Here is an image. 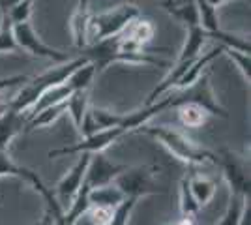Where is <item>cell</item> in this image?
Instances as JSON below:
<instances>
[{
	"instance_id": "cb8c5ba5",
	"label": "cell",
	"mask_w": 251,
	"mask_h": 225,
	"mask_svg": "<svg viewBox=\"0 0 251 225\" xmlns=\"http://www.w3.org/2000/svg\"><path fill=\"white\" fill-rule=\"evenodd\" d=\"M88 192H90V188H86V186H81L79 188V192L75 193V197L70 201L68 204V210H64V216H66V222L70 225H75L84 214H86V210L90 208V201H88Z\"/></svg>"
},
{
	"instance_id": "e0dca14e",
	"label": "cell",
	"mask_w": 251,
	"mask_h": 225,
	"mask_svg": "<svg viewBox=\"0 0 251 225\" xmlns=\"http://www.w3.org/2000/svg\"><path fill=\"white\" fill-rule=\"evenodd\" d=\"M175 109L178 111V120L184 128H201L212 117L206 109L197 105V103H180Z\"/></svg>"
},
{
	"instance_id": "484cf974",
	"label": "cell",
	"mask_w": 251,
	"mask_h": 225,
	"mask_svg": "<svg viewBox=\"0 0 251 225\" xmlns=\"http://www.w3.org/2000/svg\"><path fill=\"white\" fill-rule=\"evenodd\" d=\"M88 113H90L92 120L96 122L98 129L120 128V124H122V120H124V113H118V111H111V109L88 107Z\"/></svg>"
},
{
	"instance_id": "9a60e30c",
	"label": "cell",
	"mask_w": 251,
	"mask_h": 225,
	"mask_svg": "<svg viewBox=\"0 0 251 225\" xmlns=\"http://www.w3.org/2000/svg\"><path fill=\"white\" fill-rule=\"evenodd\" d=\"M163 10L169 15H173L176 21H180L184 26H191V25H201L199 21V11L193 0H165Z\"/></svg>"
},
{
	"instance_id": "d4e9b609",
	"label": "cell",
	"mask_w": 251,
	"mask_h": 225,
	"mask_svg": "<svg viewBox=\"0 0 251 225\" xmlns=\"http://www.w3.org/2000/svg\"><path fill=\"white\" fill-rule=\"evenodd\" d=\"M126 34L133 40L135 43H139L141 47H148V43L154 40V34H156V28L152 21L148 19H141L137 17L135 21L131 23L127 28H126Z\"/></svg>"
},
{
	"instance_id": "8d00e7d4",
	"label": "cell",
	"mask_w": 251,
	"mask_h": 225,
	"mask_svg": "<svg viewBox=\"0 0 251 225\" xmlns=\"http://www.w3.org/2000/svg\"><path fill=\"white\" fill-rule=\"evenodd\" d=\"M238 225H251V212H250V204H248V208L244 210V214H242V220Z\"/></svg>"
},
{
	"instance_id": "52a82bcc",
	"label": "cell",
	"mask_w": 251,
	"mask_h": 225,
	"mask_svg": "<svg viewBox=\"0 0 251 225\" xmlns=\"http://www.w3.org/2000/svg\"><path fill=\"white\" fill-rule=\"evenodd\" d=\"M167 103L169 107H176L180 103H197V105L206 109L212 117L227 118V111L220 103L214 88L210 85L208 75H202L197 83L180 90L175 96H167Z\"/></svg>"
},
{
	"instance_id": "74e56055",
	"label": "cell",
	"mask_w": 251,
	"mask_h": 225,
	"mask_svg": "<svg viewBox=\"0 0 251 225\" xmlns=\"http://www.w3.org/2000/svg\"><path fill=\"white\" fill-rule=\"evenodd\" d=\"M206 2H208L212 8H216V10H218L221 4H225V2H230V0H206ZM242 2H250V0H242Z\"/></svg>"
},
{
	"instance_id": "5bb4252c",
	"label": "cell",
	"mask_w": 251,
	"mask_h": 225,
	"mask_svg": "<svg viewBox=\"0 0 251 225\" xmlns=\"http://www.w3.org/2000/svg\"><path fill=\"white\" fill-rule=\"evenodd\" d=\"M188 182L189 190H191V193H193V197H195V201H197L201 208L206 206L214 199L216 190H218V184H216L214 178H210L202 173H191V175H188Z\"/></svg>"
},
{
	"instance_id": "f35d334b",
	"label": "cell",
	"mask_w": 251,
	"mask_h": 225,
	"mask_svg": "<svg viewBox=\"0 0 251 225\" xmlns=\"http://www.w3.org/2000/svg\"><path fill=\"white\" fill-rule=\"evenodd\" d=\"M36 225H52V218H51V214L49 212H45V216H43L42 220L38 222Z\"/></svg>"
},
{
	"instance_id": "30bf717a",
	"label": "cell",
	"mask_w": 251,
	"mask_h": 225,
	"mask_svg": "<svg viewBox=\"0 0 251 225\" xmlns=\"http://www.w3.org/2000/svg\"><path fill=\"white\" fill-rule=\"evenodd\" d=\"M126 169V165H118L115 161H111L103 152L90 154L88 167L84 173V186L86 188H100L105 184H111L116 176Z\"/></svg>"
},
{
	"instance_id": "836d02e7",
	"label": "cell",
	"mask_w": 251,
	"mask_h": 225,
	"mask_svg": "<svg viewBox=\"0 0 251 225\" xmlns=\"http://www.w3.org/2000/svg\"><path fill=\"white\" fill-rule=\"evenodd\" d=\"M92 225H109L111 216H113V208L109 206H100V204H90V208L86 210V214Z\"/></svg>"
},
{
	"instance_id": "4316f807",
	"label": "cell",
	"mask_w": 251,
	"mask_h": 225,
	"mask_svg": "<svg viewBox=\"0 0 251 225\" xmlns=\"http://www.w3.org/2000/svg\"><path fill=\"white\" fill-rule=\"evenodd\" d=\"M19 47L15 42V34H13V23L6 13H2L0 19V54H17Z\"/></svg>"
},
{
	"instance_id": "9c48e42d",
	"label": "cell",
	"mask_w": 251,
	"mask_h": 225,
	"mask_svg": "<svg viewBox=\"0 0 251 225\" xmlns=\"http://www.w3.org/2000/svg\"><path fill=\"white\" fill-rule=\"evenodd\" d=\"M126 129L122 128H109L100 129L88 137H83L79 143H75L72 147H60L49 152V158H58V156H74V154H98V152H105L111 145H115L120 137H124Z\"/></svg>"
},
{
	"instance_id": "ab89813d",
	"label": "cell",
	"mask_w": 251,
	"mask_h": 225,
	"mask_svg": "<svg viewBox=\"0 0 251 225\" xmlns=\"http://www.w3.org/2000/svg\"><path fill=\"white\" fill-rule=\"evenodd\" d=\"M8 109H10V105H8L6 101H0V115H4Z\"/></svg>"
},
{
	"instance_id": "44dd1931",
	"label": "cell",
	"mask_w": 251,
	"mask_h": 225,
	"mask_svg": "<svg viewBox=\"0 0 251 225\" xmlns=\"http://www.w3.org/2000/svg\"><path fill=\"white\" fill-rule=\"evenodd\" d=\"M64 103H66V101L56 103V105H51V107H45V109H42V111H38V113L30 115V117H28V122H26V129L32 131V129L49 128V126H52V124L66 113Z\"/></svg>"
},
{
	"instance_id": "277c9868",
	"label": "cell",
	"mask_w": 251,
	"mask_h": 225,
	"mask_svg": "<svg viewBox=\"0 0 251 225\" xmlns=\"http://www.w3.org/2000/svg\"><path fill=\"white\" fill-rule=\"evenodd\" d=\"M137 17H141V11L133 4H120L115 8L100 11L96 15H90L88 45L107 40V38H113V36H118L120 32H124Z\"/></svg>"
},
{
	"instance_id": "4dcf8cb0",
	"label": "cell",
	"mask_w": 251,
	"mask_h": 225,
	"mask_svg": "<svg viewBox=\"0 0 251 225\" xmlns=\"http://www.w3.org/2000/svg\"><path fill=\"white\" fill-rule=\"evenodd\" d=\"M221 49H223V54H225V56H229L230 62H234V66L238 68V72L242 74L244 81L250 85V79H251L250 53H242V51H234V49H225V47H221Z\"/></svg>"
},
{
	"instance_id": "7a4b0ae2",
	"label": "cell",
	"mask_w": 251,
	"mask_h": 225,
	"mask_svg": "<svg viewBox=\"0 0 251 225\" xmlns=\"http://www.w3.org/2000/svg\"><path fill=\"white\" fill-rule=\"evenodd\" d=\"M131 133H145L148 137L156 139L163 149L167 150L173 158L186 163L189 167H202L206 163H214V152L197 145L193 139H189L184 131L171 126H148L143 124Z\"/></svg>"
},
{
	"instance_id": "8fae6325",
	"label": "cell",
	"mask_w": 251,
	"mask_h": 225,
	"mask_svg": "<svg viewBox=\"0 0 251 225\" xmlns=\"http://www.w3.org/2000/svg\"><path fill=\"white\" fill-rule=\"evenodd\" d=\"M88 160H90V154H79V160L70 167V171H66V175L60 178V182L56 184L54 195H56L58 203L62 206L70 204V201L75 197V193L79 192V188L83 186Z\"/></svg>"
},
{
	"instance_id": "1f68e13d",
	"label": "cell",
	"mask_w": 251,
	"mask_h": 225,
	"mask_svg": "<svg viewBox=\"0 0 251 225\" xmlns=\"http://www.w3.org/2000/svg\"><path fill=\"white\" fill-rule=\"evenodd\" d=\"M137 203L139 201H135V199H124L120 204H116L115 208H113V216H111L109 225H127L129 218H131L133 210H135Z\"/></svg>"
},
{
	"instance_id": "5b68a950",
	"label": "cell",
	"mask_w": 251,
	"mask_h": 225,
	"mask_svg": "<svg viewBox=\"0 0 251 225\" xmlns=\"http://www.w3.org/2000/svg\"><path fill=\"white\" fill-rule=\"evenodd\" d=\"M214 163L220 167L230 193L250 197V158L230 149H220L218 152H214Z\"/></svg>"
},
{
	"instance_id": "ffe728a7",
	"label": "cell",
	"mask_w": 251,
	"mask_h": 225,
	"mask_svg": "<svg viewBox=\"0 0 251 225\" xmlns=\"http://www.w3.org/2000/svg\"><path fill=\"white\" fill-rule=\"evenodd\" d=\"M124 199L126 197L122 195V192L113 182L100 186V188H92L88 192L90 204H100V206H109V208H115L116 204H120Z\"/></svg>"
},
{
	"instance_id": "ba28073f",
	"label": "cell",
	"mask_w": 251,
	"mask_h": 225,
	"mask_svg": "<svg viewBox=\"0 0 251 225\" xmlns=\"http://www.w3.org/2000/svg\"><path fill=\"white\" fill-rule=\"evenodd\" d=\"M13 34H15V42H17L19 51H25V53L36 56V58L52 60L54 64L70 60L68 53H62V51H58V49H54V47H51V45H47V43L43 42L42 38L38 36V32L34 30L30 21L13 25Z\"/></svg>"
},
{
	"instance_id": "d6986e66",
	"label": "cell",
	"mask_w": 251,
	"mask_h": 225,
	"mask_svg": "<svg viewBox=\"0 0 251 225\" xmlns=\"http://www.w3.org/2000/svg\"><path fill=\"white\" fill-rule=\"evenodd\" d=\"M64 107H66V113H68L70 118H72L75 129L79 131L84 115H86V111H88V107H90V105H88V90H77V92H72V94L68 96V100H66Z\"/></svg>"
},
{
	"instance_id": "7c38bea8",
	"label": "cell",
	"mask_w": 251,
	"mask_h": 225,
	"mask_svg": "<svg viewBox=\"0 0 251 225\" xmlns=\"http://www.w3.org/2000/svg\"><path fill=\"white\" fill-rule=\"evenodd\" d=\"M26 122L28 118L25 113H19L11 107L4 115H0V150H8L11 141L26 128Z\"/></svg>"
},
{
	"instance_id": "603a6c76",
	"label": "cell",
	"mask_w": 251,
	"mask_h": 225,
	"mask_svg": "<svg viewBox=\"0 0 251 225\" xmlns=\"http://www.w3.org/2000/svg\"><path fill=\"white\" fill-rule=\"evenodd\" d=\"M96 68L90 60H86L84 64H81L79 68H75L74 72L70 74V77L66 79V85L72 88V92H77V90H88L92 81L96 77Z\"/></svg>"
},
{
	"instance_id": "6da1fadb",
	"label": "cell",
	"mask_w": 251,
	"mask_h": 225,
	"mask_svg": "<svg viewBox=\"0 0 251 225\" xmlns=\"http://www.w3.org/2000/svg\"><path fill=\"white\" fill-rule=\"evenodd\" d=\"M156 51L141 47L135 43L127 34L120 32L118 36L107 38L101 42L90 43L88 47H84L83 56L86 60H90L96 68V74H101L115 62H126V64H139V66H157V68H167L171 66L169 62L157 58Z\"/></svg>"
},
{
	"instance_id": "8992f818",
	"label": "cell",
	"mask_w": 251,
	"mask_h": 225,
	"mask_svg": "<svg viewBox=\"0 0 251 225\" xmlns=\"http://www.w3.org/2000/svg\"><path fill=\"white\" fill-rule=\"evenodd\" d=\"M116 188L122 192L126 199H143L148 195L163 193V188L156 180V167L141 165V167H126L113 180Z\"/></svg>"
},
{
	"instance_id": "f546056e",
	"label": "cell",
	"mask_w": 251,
	"mask_h": 225,
	"mask_svg": "<svg viewBox=\"0 0 251 225\" xmlns=\"http://www.w3.org/2000/svg\"><path fill=\"white\" fill-rule=\"evenodd\" d=\"M34 2H36V0H19V2H15L13 6H10L8 10L2 11V13H6L13 25H19V23H28V21H30Z\"/></svg>"
},
{
	"instance_id": "4fadbf2b",
	"label": "cell",
	"mask_w": 251,
	"mask_h": 225,
	"mask_svg": "<svg viewBox=\"0 0 251 225\" xmlns=\"http://www.w3.org/2000/svg\"><path fill=\"white\" fill-rule=\"evenodd\" d=\"M90 11H88V0H79V6L72 15V36L74 43L79 49H84L88 45V26H90Z\"/></svg>"
},
{
	"instance_id": "e575fe53",
	"label": "cell",
	"mask_w": 251,
	"mask_h": 225,
	"mask_svg": "<svg viewBox=\"0 0 251 225\" xmlns=\"http://www.w3.org/2000/svg\"><path fill=\"white\" fill-rule=\"evenodd\" d=\"M26 75H11V77H0V92H4L6 88L15 85H25L26 83Z\"/></svg>"
},
{
	"instance_id": "7402d4cb",
	"label": "cell",
	"mask_w": 251,
	"mask_h": 225,
	"mask_svg": "<svg viewBox=\"0 0 251 225\" xmlns=\"http://www.w3.org/2000/svg\"><path fill=\"white\" fill-rule=\"evenodd\" d=\"M248 204H250V197L230 193V195H229V204H227L225 212L221 214V218L214 225H238V224H240V220H242L244 210L248 208Z\"/></svg>"
},
{
	"instance_id": "d590c367",
	"label": "cell",
	"mask_w": 251,
	"mask_h": 225,
	"mask_svg": "<svg viewBox=\"0 0 251 225\" xmlns=\"http://www.w3.org/2000/svg\"><path fill=\"white\" fill-rule=\"evenodd\" d=\"M167 225H197L195 222V218H191V216H182V218H178L176 222H171Z\"/></svg>"
},
{
	"instance_id": "f1b7e54d",
	"label": "cell",
	"mask_w": 251,
	"mask_h": 225,
	"mask_svg": "<svg viewBox=\"0 0 251 225\" xmlns=\"http://www.w3.org/2000/svg\"><path fill=\"white\" fill-rule=\"evenodd\" d=\"M197 11H199V21L201 26L206 30V34H212L216 30H220V19H218V10L212 8L206 0H193Z\"/></svg>"
},
{
	"instance_id": "ac0fdd59",
	"label": "cell",
	"mask_w": 251,
	"mask_h": 225,
	"mask_svg": "<svg viewBox=\"0 0 251 225\" xmlns=\"http://www.w3.org/2000/svg\"><path fill=\"white\" fill-rule=\"evenodd\" d=\"M70 94H72V88L66 85V83L52 86V88H47L45 92L40 94V98L36 100V103H34V105L30 107V111L26 113V118L30 117V115H34V113H38V111L45 109V107H51V105H56V103H62V101L68 100Z\"/></svg>"
},
{
	"instance_id": "2e32d148",
	"label": "cell",
	"mask_w": 251,
	"mask_h": 225,
	"mask_svg": "<svg viewBox=\"0 0 251 225\" xmlns=\"http://www.w3.org/2000/svg\"><path fill=\"white\" fill-rule=\"evenodd\" d=\"M206 30L201 26V25H191V26H186V42L180 49V54H178V62L182 60H191L195 56H199L204 43H206Z\"/></svg>"
},
{
	"instance_id": "3957f363",
	"label": "cell",
	"mask_w": 251,
	"mask_h": 225,
	"mask_svg": "<svg viewBox=\"0 0 251 225\" xmlns=\"http://www.w3.org/2000/svg\"><path fill=\"white\" fill-rule=\"evenodd\" d=\"M86 62L83 54L77 56V58H70L66 62H60L54 68H49L45 74L38 75V77H32V79H26V83L23 85V88L13 96L11 101H8V105L19 113H28L30 107L36 103V100L40 98L42 92H45L47 88H52L56 85H62L66 83V79L70 77V74L74 72L75 68H79L81 64Z\"/></svg>"
},
{
	"instance_id": "83f0119b",
	"label": "cell",
	"mask_w": 251,
	"mask_h": 225,
	"mask_svg": "<svg viewBox=\"0 0 251 225\" xmlns=\"http://www.w3.org/2000/svg\"><path fill=\"white\" fill-rule=\"evenodd\" d=\"M178 203H180V214L182 216H195L199 214L201 206L197 204L193 193L189 190V182H188V175L180 180V190H178Z\"/></svg>"
},
{
	"instance_id": "d6a6232c",
	"label": "cell",
	"mask_w": 251,
	"mask_h": 225,
	"mask_svg": "<svg viewBox=\"0 0 251 225\" xmlns=\"http://www.w3.org/2000/svg\"><path fill=\"white\" fill-rule=\"evenodd\" d=\"M23 165L15 163L8 154V150H0V178H19L21 180Z\"/></svg>"
}]
</instances>
